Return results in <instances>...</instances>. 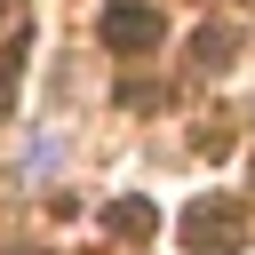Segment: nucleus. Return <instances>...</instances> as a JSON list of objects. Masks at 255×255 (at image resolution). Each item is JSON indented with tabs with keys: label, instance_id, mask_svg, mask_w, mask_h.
<instances>
[{
	"label": "nucleus",
	"instance_id": "f257e3e1",
	"mask_svg": "<svg viewBox=\"0 0 255 255\" xmlns=\"http://www.w3.org/2000/svg\"><path fill=\"white\" fill-rule=\"evenodd\" d=\"M239 231H247V207L223 199V191L183 207V247H191V255H239Z\"/></svg>",
	"mask_w": 255,
	"mask_h": 255
},
{
	"label": "nucleus",
	"instance_id": "f03ea898",
	"mask_svg": "<svg viewBox=\"0 0 255 255\" xmlns=\"http://www.w3.org/2000/svg\"><path fill=\"white\" fill-rule=\"evenodd\" d=\"M151 40H159V16H151V8H128V0L104 8V48L128 56V48H151Z\"/></svg>",
	"mask_w": 255,
	"mask_h": 255
},
{
	"label": "nucleus",
	"instance_id": "7ed1b4c3",
	"mask_svg": "<svg viewBox=\"0 0 255 255\" xmlns=\"http://www.w3.org/2000/svg\"><path fill=\"white\" fill-rule=\"evenodd\" d=\"M104 223H112L120 239H143V231H151V207H143V199H120V207H112Z\"/></svg>",
	"mask_w": 255,
	"mask_h": 255
},
{
	"label": "nucleus",
	"instance_id": "20e7f679",
	"mask_svg": "<svg viewBox=\"0 0 255 255\" xmlns=\"http://www.w3.org/2000/svg\"><path fill=\"white\" fill-rule=\"evenodd\" d=\"M0 112H8V88H0Z\"/></svg>",
	"mask_w": 255,
	"mask_h": 255
}]
</instances>
